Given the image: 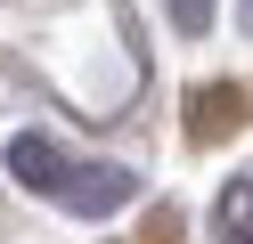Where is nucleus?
Wrapping results in <instances>:
<instances>
[{
    "mask_svg": "<svg viewBox=\"0 0 253 244\" xmlns=\"http://www.w3.org/2000/svg\"><path fill=\"white\" fill-rule=\"evenodd\" d=\"M237 114H245L237 90H196L188 98V139H220V130H237Z\"/></svg>",
    "mask_w": 253,
    "mask_h": 244,
    "instance_id": "nucleus-2",
    "label": "nucleus"
},
{
    "mask_svg": "<svg viewBox=\"0 0 253 244\" xmlns=\"http://www.w3.org/2000/svg\"><path fill=\"white\" fill-rule=\"evenodd\" d=\"M8 171H17L25 187L57 195V204H74V211H115L123 195H131L123 171H82V163H66L49 139H17V146H8Z\"/></svg>",
    "mask_w": 253,
    "mask_h": 244,
    "instance_id": "nucleus-1",
    "label": "nucleus"
},
{
    "mask_svg": "<svg viewBox=\"0 0 253 244\" xmlns=\"http://www.w3.org/2000/svg\"><path fill=\"white\" fill-rule=\"evenodd\" d=\"M171 25H180V33H204V25H212V0H171Z\"/></svg>",
    "mask_w": 253,
    "mask_h": 244,
    "instance_id": "nucleus-4",
    "label": "nucleus"
},
{
    "mask_svg": "<svg viewBox=\"0 0 253 244\" xmlns=\"http://www.w3.org/2000/svg\"><path fill=\"white\" fill-rule=\"evenodd\" d=\"M220 236H229V244H253V179H237V187L220 195Z\"/></svg>",
    "mask_w": 253,
    "mask_h": 244,
    "instance_id": "nucleus-3",
    "label": "nucleus"
}]
</instances>
